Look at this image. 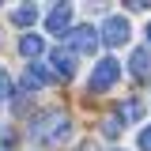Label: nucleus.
I'll list each match as a JSON object with an SVG mask.
<instances>
[{"mask_svg": "<svg viewBox=\"0 0 151 151\" xmlns=\"http://www.w3.org/2000/svg\"><path fill=\"white\" fill-rule=\"evenodd\" d=\"M49 64H53L49 76H57V79H72L76 76V57L68 53V49H53V53H49Z\"/></svg>", "mask_w": 151, "mask_h": 151, "instance_id": "nucleus-5", "label": "nucleus"}, {"mask_svg": "<svg viewBox=\"0 0 151 151\" xmlns=\"http://www.w3.org/2000/svg\"><path fill=\"white\" fill-rule=\"evenodd\" d=\"M49 79H53L49 68H45V64H38V60H30V64H27V76H23V87H27V91H38V87H45Z\"/></svg>", "mask_w": 151, "mask_h": 151, "instance_id": "nucleus-7", "label": "nucleus"}, {"mask_svg": "<svg viewBox=\"0 0 151 151\" xmlns=\"http://www.w3.org/2000/svg\"><path fill=\"white\" fill-rule=\"evenodd\" d=\"M12 23H15V27H34V23H38V8H34V4L15 8V12H12Z\"/></svg>", "mask_w": 151, "mask_h": 151, "instance_id": "nucleus-9", "label": "nucleus"}, {"mask_svg": "<svg viewBox=\"0 0 151 151\" xmlns=\"http://www.w3.org/2000/svg\"><path fill=\"white\" fill-rule=\"evenodd\" d=\"M42 49H45V42H42V34H23V38H19V53L27 57V60H34V57H42Z\"/></svg>", "mask_w": 151, "mask_h": 151, "instance_id": "nucleus-8", "label": "nucleus"}, {"mask_svg": "<svg viewBox=\"0 0 151 151\" xmlns=\"http://www.w3.org/2000/svg\"><path fill=\"white\" fill-rule=\"evenodd\" d=\"M30 136H34L38 144H64L72 136V121L60 110H49V113H42V117L30 121Z\"/></svg>", "mask_w": 151, "mask_h": 151, "instance_id": "nucleus-1", "label": "nucleus"}, {"mask_svg": "<svg viewBox=\"0 0 151 151\" xmlns=\"http://www.w3.org/2000/svg\"><path fill=\"white\" fill-rule=\"evenodd\" d=\"M121 79V64L113 60V57H102L98 64H94V72H91V79H87V91H94V94H102V91H110L113 83Z\"/></svg>", "mask_w": 151, "mask_h": 151, "instance_id": "nucleus-3", "label": "nucleus"}, {"mask_svg": "<svg viewBox=\"0 0 151 151\" xmlns=\"http://www.w3.org/2000/svg\"><path fill=\"white\" fill-rule=\"evenodd\" d=\"M136 144H140V151H151V125H147V129H140Z\"/></svg>", "mask_w": 151, "mask_h": 151, "instance_id": "nucleus-12", "label": "nucleus"}, {"mask_svg": "<svg viewBox=\"0 0 151 151\" xmlns=\"http://www.w3.org/2000/svg\"><path fill=\"white\" fill-rule=\"evenodd\" d=\"M121 151H125V147H121Z\"/></svg>", "mask_w": 151, "mask_h": 151, "instance_id": "nucleus-15", "label": "nucleus"}, {"mask_svg": "<svg viewBox=\"0 0 151 151\" xmlns=\"http://www.w3.org/2000/svg\"><path fill=\"white\" fill-rule=\"evenodd\" d=\"M64 49H68V53H79V57H91L94 49H98V30H94L91 23H87V27H72V30H68V34H64Z\"/></svg>", "mask_w": 151, "mask_h": 151, "instance_id": "nucleus-2", "label": "nucleus"}, {"mask_svg": "<svg viewBox=\"0 0 151 151\" xmlns=\"http://www.w3.org/2000/svg\"><path fill=\"white\" fill-rule=\"evenodd\" d=\"M45 27H49V34H68L72 30V8L68 4H57L53 12L45 15Z\"/></svg>", "mask_w": 151, "mask_h": 151, "instance_id": "nucleus-6", "label": "nucleus"}, {"mask_svg": "<svg viewBox=\"0 0 151 151\" xmlns=\"http://www.w3.org/2000/svg\"><path fill=\"white\" fill-rule=\"evenodd\" d=\"M129 64H132V72H136V76H147V72H151V49H136Z\"/></svg>", "mask_w": 151, "mask_h": 151, "instance_id": "nucleus-10", "label": "nucleus"}, {"mask_svg": "<svg viewBox=\"0 0 151 151\" xmlns=\"http://www.w3.org/2000/svg\"><path fill=\"white\" fill-rule=\"evenodd\" d=\"M147 45H151V23H147Z\"/></svg>", "mask_w": 151, "mask_h": 151, "instance_id": "nucleus-14", "label": "nucleus"}, {"mask_svg": "<svg viewBox=\"0 0 151 151\" xmlns=\"http://www.w3.org/2000/svg\"><path fill=\"white\" fill-rule=\"evenodd\" d=\"M12 91V83H8V72H4V68H0V98H4V94Z\"/></svg>", "mask_w": 151, "mask_h": 151, "instance_id": "nucleus-13", "label": "nucleus"}, {"mask_svg": "<svg viewBox=\"0 0 151 151\" xmlns=\"http://www.w3.org/2000/svg\"><path fill=\"white\" fill-rule=\"evenodd\" d=\"M102 42L106 45H125L129 42V19L125 15H106V23H102Z\"/></svg>", "mask_w": 151, "mask_h": 151, "instance_id": "nucleus-4", "label": "nucleus"}, {"mask_svg": "<svg viewBox=\"0 0 151 151\" xmlns=\"http://www.w3.org/2000/svg\"><path fill=\"white\" fill-rule=\"evenodd\" d=\"M125 129V121H121V117H117V113H113V117H106V121H102V132H106V136H117V132Z\"/></svg>", "mask_w": 151, "mask_h": 151, "instance_id": "nucleus-11", "label": "nucleus"}]
</instances>
